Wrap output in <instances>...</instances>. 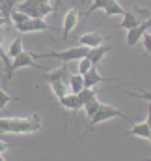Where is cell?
I'll list each match as a JSON object with an SVG mask.
<instances>
[{
	"label": "cell",
	"instance_id": "cell-17",
	"mask_svg": "<svg viewBox=\"0 0 151 161\" xmlns=\"http://www.w3.org/2000/svg\"><path fill=\"white\" fill-rule=\"evenodd\" d=\"M103 19H107V17H112V15H123L125 13V9L117 4V0H108V4L103 8Z\"/></svg>",
	"mask_w": 151,
	"mask_h": 161
},
{
	"label": "cell",
	"instance_id": "cell-2",
	"mask_svg": "<svg viewBox=\"0 0 151 161\" xmlns=\"http://www.w3.org/2000/svg\"><path fill=\"white\" fill-rule=\"evenodd\" d=\"M54 9L56 6L52 4V0H24L17 6V11H23L32 19H45L52 15Z\"/></svg>",
	"mask_w": 151,
	"mask_h": 161
},
{
	"label": "cell",
	"instance_id": "cell-8",
	"mask_svg": "<svg viewBox=\"0 0 151 161\" xmlns=\"http://www.w3.org/2000/svg\"><path fill=\"white\" fill-rule=\"evenodd\" d=\"M151 26V13H149V19H146V21H142L136 28H133V30H127V45L129 47H134L138 41L142 40V36L149 30Z\"/></svg>",
	"mask_w": 151,
	"mask_h": 161
},
{
	"label": "cell",
	"instance_id": "cell-32",
	"mask_svg": "<svg viewBox=\"0 0 151 161\" xmlns=\"http://www.w3.org/2000/svg\"><path fill=\"white\" fill-rule=\"evenodd\" d=\"M0 9H2V0H0Z\"/></svg>",
	"mask_w": 151,
	"mask_h": 161
},
{
	"label": "cell",
	"instance_id": "cell-1",
	"mask_svg": "<svg viewBox=\"0 0 151 161\" xmlns=\"http://www.w3.org/2000/svg\"><path fill=\"white\" fill-rule=\"evenodd\" d=\"M39 114H32L30 118H2L0 116V133L8 135H30L41 131Z\"/></svg>",
	"mask_w": 151,
	"mask_h": 161
},
{
	"label": "cell",
	"instance_id": "cell-14",
	"mask_svg": "<svg viewBox=\"0 0 151 161\" xmlns=\"http://www.w3.org/2000/svg\"><path fill=\"white\" fill-rule=\"evenodd\" d=\"M82 77H84V88H93L95 84L108 80L107 77H103V75L97 71V68H91V69H90L86 75H82Z\"/></svg>",
	"mask_w": 151,
	"mask_h": 161
},
{
	"label": "cell",
	"instance_id": "cell-10",
	"mask_svg": "<svg viewBox=\"0 0 151 161\" xmlns=\"http://www.w3.org/2000/svg\"><path fill=\"white\" fill-rule=\"evenodd\" d=\"M76 23H78V9H76V6H75L64 17V40L69 38V34H71V30L76 26Z\"/></svg>",
	"mask_w": 151,
	"mask_h": 161
},
{
	"label": "cell",
	"instance_id": "cell-21",
	"mask_svg": "<svg viewBox=\"0 0 151 161\" xmlns=\"http://www.w3.org/2000/svg\"><path fill=\"white\" fill-rule=\"evenodd\" d=\"M99 107H101V101H99V99L95 97V99H91V101L84 103V107H82V109H84L86 116H88V118H91V116H93V114H95V113L99 111Z\"/></svg>",
	"mask_w": 151,
	"mask_h": 161
},
{
	"label": "cell",
	"instance_id": "cell-4",
	"mask_svg": "<svg viewBox=\"0 0 151 161\" xmlns=\"http://www.w3.org/2000/svg\"><path fill=\"white\" fill-rule=\"evenodd\" d=\"M110 118H123V120H129L133 122V118H129L125 113H121L119 109H116L112 105H107V103H101V107H99V111L90 118V124H88V127H86V135H88V131H91L97 124H101V122H107L110 120Z\"/></svg>",
	"mask_w": 151,
	"mask_h": 161
},
{
	"label": "cell",
	"instance_id": "cell-23",
	"mask_svg": "<svg viewBox=\"0 0 151 161\" xmlns=\"http://www.w3.org/2000/svg\"><path fill=\"white\" fill-rule=\"evenodd\" d=\"M107 4H108V0H93V2H91V6L86 9V17H90V15H91L93 11H97V9H103Z\"/></svg>",
	"mask_w": 151,
	"mask_h": 161
},
{
	"label": "cell",
	"instance_id": "cell-30",
	"mask_svg": "<svg viewBox=\"0 0 151 161\" xmlns=\"http://www.w3.org/2000/svg\"><path fill=\"white\" fill-rule=\"evenodd\" d=\"M8 21H9V19H4V17H0V28H2V26L8 23Z\"/></svg>",
	"mask_w": 151,
	"mask_h": 161
},
{
	"label": "cell",
	"instance_id": "cell-26",
	"mask_svg": "<svg viewBox=\"0 0 151 161\" xmlns=\"http://www.w3.org/2000/svg\"><path fill=\"white\" fill-rule=\"evenodd\" d=\"M142 92H138V94H129L131 97H140V99H146L148 103H151V92L149 90H144V88H140Z\"/></svg>",
	"mask_w": 151,
	"mask_h": 161
},
{
	"label": "cell",
	"instance_id": "cell-13",
	"mask_svg": "<svg viewBox=\"0 0 151 161\" xmlns=\"http://www.w3.org/2000/svg\"><path fill=\"white\" fill-rule=\"evenodd\" d=\"M103 41H105V40H103V36H101L99 32H88V34H84V36H80V38H78V43H80V45L90 47V49L103 45Z\"/></svg>",
	"mask_w": 151,
	"mask_h": 161
},
{
	"label": "cell",
	"instance_id": "cell-29",
	"mask_svg": "<svg viewBox=\"0 0 151 161\" xmlns=\"http://www.w3.org/2000/svg\"><path fill=\"white\" fill-rule=\"evenodd\" d=\"M148 127H149V142H151V103H149V111H148Z\"/></svg>",
	"mask_w": 151,
	"mask_h": 161
},
{
	"label": "cell",
	"instance_id": "cell-11",
	"mask_svg": "<svg viewBox=\"0 0 151 161\" xmlns=\"http://www.w3.org/2000/svg\"><path fill=\"white\" fill-rule=\"evenodd\" d=\"M110 51H112V45H99V47H93V49H90V53H88V60L91 62L93 68H97L99 62L105 58V54L110 53Z\"/></svg>",
	"mask_w": 151,
	"mask_h": 161
},
{
	"label": "cell",
	"instance_id": "cell-25",
	"mask_svg": "<svg viewBox=\"0 0 151 161\" xmlns=\"http://www.w3.org/2000/svg\"><path fill=\"white\" fill-rule=\"evenodd\" d=\"M15 99H19V97L9 96V94H6V92L0 88V111H2V109H6V105H8L9 101H15Z\"/></svg>",
	"mask_w": 151,
	"mask_h": 161
},
{
	"label": "cell",
	"instance_id": "cell-31",
	"mask_svg": "<svg viewBox=\"0 0 151 161\" xmlns=\"http://www.w3.org/2000/svg\"><path fill=\"white\" fill-rule=\"evenodd\" d=\"M0 161H6V159H4V158H2V154H0Z\"/></svg>",
	"mask_w": 151,
	"mask_h": 161
},
{
	"label": "cell",
	"instance_id": "cell-3",
	"mask_svg": "<svg viewBox=\"0 0 151 161\" xmlns=\"http://www.w3.org/2000/svg\"><path fill=\"white\" fill-rule=\"evenodd\" d=\"M90 53V47H84V45H76L71 49H65V51H50V53H38V54H32L34 58H58L62 60L64 64L67 62H73V60H80L84 56H88Z\"/></svg>",
	"mask_w": 151,
	"mask_h": 161
},
{
	"label": "cell",
	"instance_id": "cell-19",
	"mask_svg": "<svg viewBox=\"0 0 151 161\" xmlns=\"http://www.w3.org/2000/svg\"><path fill=\"white\" fill-rule=\"evenodd\" d=\"M21 53H23V38L19 36V38H15V40L8 45V51H6V54H8V56L13 60V58H15L17 54H21Z\"/></svg>",
	"mask_w": 151,
	"mask_h": 161
},
{
	"label": "cell",
	"instance_id": "cell-22",
	"mask_svg": "<svg viewBox=\"0 0 151 161\" xmlns=\"http://www.w3.org/2000/svg\"><path fill=\"white\" fill-rule=\"evenodd\" d=\"M78 97H80V101H82V107H84V103H88V101L95 99V97H97V94H95V90H93V88H84L82 92H78Z\"/></svg>",
	"mask_w": 151,
	"mask_h": 161
},
{
	"label": "cell",
	"instance_id": "cell-7",
	"mask_svg": "<svg viewBox=\"0 0 151 161\" xmlns=\"http://www.w3.org/2000/svg\"><path fill=\"white\" fill-rule=\"evenodd\" d=\"M21 68H36V69H41V71H47V68L39 66L38 62H36V58L32 56V53H28V51H23L21 54H17L11 60V71L21 69Z\"/></svg>",
	"mask_w": 151,
	"mask_h": 161
},
{
	"label": "cell",
	"instance_id": "cell-6",
	"mask_svg": "<svg viewBox=\"0 0 151 161\" xmlns=\"http://www.w3.org/2000/svg\"><path fill=\"white\" fill-rule=\"evenodd\" d=\"M21 34H32V32H50V30H54V26H50V25H47L43 19H28V21H24L23 25H17L15 26Z\"/></svg>",
	"mask_w": 151,
	"mask_h": 161
},
{
	"label": "cell",
	"instance_id": "cell-24",
	"mask_svg": "<svg viewBox=\"0 0 151 161\" xmlns=\"http://www.w3.org/2000/svg\"><path fill=\"white\" fill-rule=\"evenodd\" d=\"M91 68H93V66H91V62L88 60V56H84V58L78 60V73H80V75H86Z\"/></svg>",
	"mask_w": 151,
	"mask_h": 161
},
{
	"label": "cell",
	"instance_id": "cell-20",
	"mask_svg": "<svg viewBox=\"0 0 151 161\" xmlns=\"http://www.w3.org/2000/svg\"><path fill=\"white\" fill-rule=\"evenodd\" d=\"M17 8V0H2V9H0V17L9 19L11 11Z\"/></svg>",
	"mask_w": 151,
	"mask_h": 161
},
{
	"label": "cell",
	"instance_id": "cell-33",
	"mask_svg": "<svg viewBox=\"0 0 151 161\" xmlns=\"http://www.w3.org/2000/svg\"><path fill=\"white\" fill-rule=\"evenodd\" d=\"M146 161H151V158H148V159H146Z\"/></svg>",
	"mask_w": 151,
	"mask_h": 161
},
{
	"label": "cell",
	"instance_id": "cell-9",
	"mask_svg": "<svg viewBox=\"0 0 151 161\" xmlns=\"http://www.w3.org/2000/svg\"><path fill=\"white\" fill-rule=\"evenodd\" d=\"M60 103H62V107L67 111V113H76L78 109H82V101H80V97H78V94H65L62 99H58Z\"/></svg>",
	"mask_w": 151,
	"mask_h": 161
},
{
	"label": "cell",
	"instance_id": "cell-5",
	"mask_svg": "<svg viewBox=\"0 0 151 161\" xmlns=\"http://www.w3.org/2000/svg\"><path fill=\"white\" fill-rule=\"evenodd\" d=\"M148 9H140V8H134V11H125L121 17V23L116 26V28H121V30H133V28H136L140 23H142V19H148Z\"/></svg>",
	"mask_w": 151,
	"mask_h": 161
},
{
	"label": "cell",
	"instance_id": "cell-16",
	"mask_svg": "<svg viewBox=\"0 0 151 161\" xmlns=\"http://www.w3.org/2000/svg\"><path fill=\"white\" fill-rule=\"evenodd\" d=\"M67 88L71 94H78L84 90V77L78 73V75H69L67 77Z\"/></svg>",
	"mask_w": 151,
	"mask_h": 161
},
{
	"label": "cell",
	"instance_id": "cell-18",
	"mask_svg": "<svg viewBox=\"0 0 151 161\" xmlns=\"http://www.w3.org/2000/svg\"><path fill=\"white\" fill-rule=\"evenodd\" d=\"M49 84H50V88H52V94H54L58 99H62L65 94H69L67 80H52V82H49Z\"/></svg>",
	"mask_w": 151,
	"mask_h": 161
},
{
	"label": "cell",
	"instance_id": "cell-27",
	"mask_svg": "<svg viewBox=\"0 0 151 161\" xmlns=\"http://www.w3.org/2000/svg\"><path fill=\"white\" fill-rule=\"evenodd\" d=\"M142 40H144V49H146V54H148V53H151V34L146 32L142 36Z\"/></svg>",
	"mask_w": 151,
	"mask_h": 161
},
{
	"label": "cell",
	"instance_id": "cell-28",
	"mask_svg": "<svg viewBox=\"0 0 151 161\" xmlns=\"http://www.w3.org/2000/svg\"><path fill=\"white\" fill-rule=\"evenodd\" d=\"M8 150H9V144L4 142V141H0V154H6Z\"/></svg>",
	"mask_w": 151,
	"mask_h": 161
},
{
	"label": "cell",
	"instance_id": "cell-15",
	"mask_svg": "<svg viewBox=\"0 0 151 161\" xmlns=\"http://www.w3.org/2000/svg\"><path fill=\"white\" fill-rule=\"evenodd\" d=\"M67 77H69V69H67V66L64 64V66H60V68L49 71V75H45V80H47V82H52V80H67Z\"/></svg>",
	"mask_w": 151,
	"mask_h": 161
},
{
	"label": "cell",
	"instance_id": "cell-12",
	"mask_svg": "<svg viewBox=\"0 0 151 161\" xmlns=\"http://www.w3.org/2000/svg\"><path fill=\"white\" fill-rule=\"evenodd\" d=\"M125 135H131V137H138V139L149 141V127H148V122L133 124V127H131L129 131H125Z\"/></svg>",
	"mask_w": 151,
	"mask_h": 161
}]
</instances>
